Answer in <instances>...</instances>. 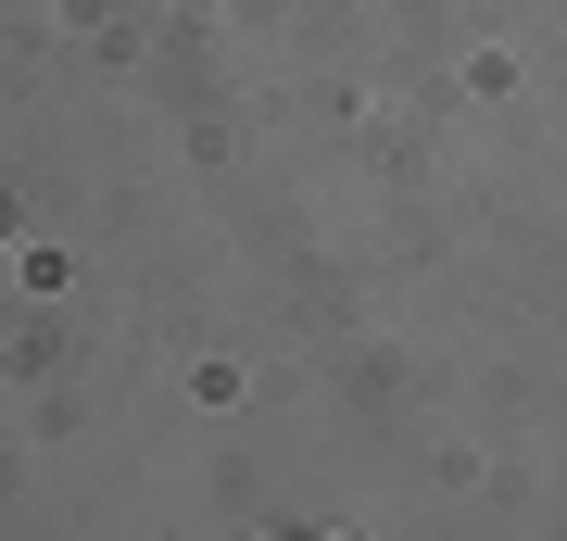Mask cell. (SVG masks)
<instances>
[{"instance_id":"obj_1","label":"cell","mask_w":567,"mask_h":541,"mask_svg":"<svg viewBox=\"0 0 567 541\" xmlns=\"http://www.w3.org/2000/svg\"><path fill=\"white\" fill-rule=\"evenodd\" d=\"M278 541H341V529H278Z\"/></svg>"}]
</instances>
